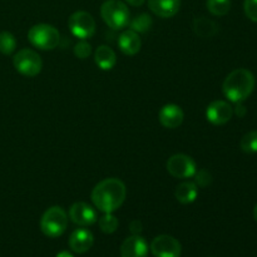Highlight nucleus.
I'll use <instances>...</instances> for the list:
<instances>
[{"label": "nucleus", "instance_id": "2eb2a0df", "mask_svg": "<svg viewBox=\"0 0 257 257\" xmlns=\"http://www.w3.org/2000/svg\"><path fill=\"white\" fill-rule=\"evenodd\" d=\"M118 47L120 52L125 55H136L141 50L142 40H141L138 33L133 32L132 29L124 30L118 38Z\"/></svg>", "mask_w": 257, "mask_h": 257}, {"label": "nucleus", "instance_id": "423d86ee", "mask_svg": "<svg viewBox=\"0 0 257 257\" xmlns=\"http://www.w3.org/2000/svg\"><path fill=\"white\" fill-rule=\"evenodd\" d=\"M14 68L24 77L33 78L42 72L43 62L40 55L33 49H22L13 58Z\"/></svg>", "mask_w": 257, "mask_h": 257}, {"label": "nucleus", "instance_id": "39448f33", "mask_svg": "<svg viewBox=\"0 0 257 257\" xmlns=\"http://www.w3.org/2000/svg\"><path fill=\"white\" fill-rule=\"evenodd\" d=\"M28 39L33 47L40 50H53L60 42V34L55 27L50 24L33 25L28 32Z\"/></svg>", "mask_w": 257, "mask_h": 257}, {"label": "nucleus", "instance_id": "ddd939ff", "mask_svg": "<svg viewBox=\"0 0 257 257\" xmlns=\"http://www.w3.org/2000/svg\"><path fill=\"white\" fill-rule=\"evenodd\" d=\"M148 245L140 235H133L125 238L120 246V256L122 257H147Z\"/></svg>", "mask_w": 257, "mask_h": 257}, {"label": "nucleus", "instance_id": "c756f323", "mask_svg": "<svg viewBox=\"0 0 257 257\" xmlns=\"http://www.w3.org/2000/svg\"><path fill=\"white\" fill-rule=\"evenodd\" d=\"M125 3H128L130 5H132V7H141V5L145 4L146 0H124Z\"/></svg>", "mask_w": 257, "mask_h": 257}, {"label": "nucleus", "instance_id": "1a4fd4ad", "mask_svg": "<svg viewBox=\"0 0 257 257\" xmlns=\"http://www.w3.org/2000/svg\"><path fill=\"white\" fill-rule=\"evenodd\" d=\"M151 251L155 257H181V243L170 235H160L153 238Z\"/></svg>", "mask_w": 257, "mask_h": 257}, {"label": "nucleus", "instance_id": "c85d7f7f", "mask_svg": "<svg viewBox=\"0 0 257 257\" xmlns=\"http://www.w3.org/2000/svg\"><path fill=\"white\" fill-rule=\"evenodd\" d=\"M131 231H132L133 235H138V233L142 231V225H141V222H138V221H133V222L131 223Z\"/></svg>", "mask_w": 257, "mask_h": 257}, {"label": "nucleus", "instance_id": "aec40b11", "mask_svg": "<svg viewBox=\"0 0 257 257\" xmlns=\"http://www.w3.org/2000/svg\"><path fill=\"white\" fill-rule=\"evenodd\" d=\"M152 18L148 14L143 13V14L137 15L133 20L130 22V28L133 32L138 33V34H145V33L150 32L151 28H152Z\"/></svg>", "mask_w": 257, "mask_h": 257}, {"label": "nucleus", "instance_id": "4468645a", "mask_svg": "<svg viewBox=\"0 0 257 257\" xmlns=\"http://www.w3.org/2000/svg\"><path fill=\"white\" fill-rule=\"evenodd\" d=\"M94 243L93 233L87 228H78L73 231L69 237V247L75 253H84L90 250Z\"/></svg>", "mask_w": 257, "mask_h": 257}, {"label": "nucleus", "instance_id": "a878e982", "mask_svg": "<svg viewBox=\"0 0 257 257\" xmlns=\"http://www.w3.org/2000/svg\"><path fill=\"white\" fill-rule=\"evenodd\" d=\"M92 54V47L85 40H80L74 47V55L79 59H87Z\"/></svg>", "mask_w": 257, "mask_h": 257}, {"label": "nucleus", "instance_id": "9d476101", "mask_svg": "<svg viewBox=\"0 0 257 257\" xmlns=\"http://www.w3.org/2000/svg\"><path fill=\"white\" fill-rule=\"evenodd\" d=\"M69 218L78 226H92L98 221L97 211L85 202H75L69 208Z\"/></svg>", "mask_w": 257, "mask_h": 257}, {"label": "nucleus", "instance_id": "412c9836", "mask_svg": "<svg viewBox=\"0 0 257 257\" xmlns=\"http://www.w3.org/2000/svg\"><path fill=\"white\" fill-rule=\"evenodd\" d=\"M17 49V39L9 32L0 33V53L4 55H10Z\"/></svg>", "mask_w": 257, "mask_h": 257}, {"label": "nucleus", "instance_id": "7ed1b4c3", "mask_svg": "<svg viewBox=\"0 0 257 257\" xmlns=\"http://www.w3.org/2000/svg\"><path fill=\"white\" fill-rule=\"evenodd\" d=\"M100 15L105 24L114 30H122L131 22L130 10L120 0H107L100 8Z\"/></svg>", "mask_w": 257, "mask_h": 257}, {"label": "nucleus", "instance_id": "f3484780", "mask_svg": "<svg viewBox=\"0 0 257 257\" xmlns=\"http://www.w3.org/2000/svg\"><path fill=\"white\" fill-rule=\"evenodd\" d=\"M94 62L102 70H110L117 64V55L108 45H100L94 52Z\"/></svg>", "mask_w": 257, "mask_h": 257}, {"label": "nucleus", "instance_id": "6e6552de", "mask_svg": "<svg viewBox=\"0 0 257 257\" xmlns=\"http://www.w3.org/2000/svg\"><path fill=\"white\" fill-rule=\"evenodd\" d=\"M166 167L172 177L180 178V180L192 178L197 172V165L193 158L183 153L171 156L166 163Z\"/></svg>", "mask_w": 257, "mask_h": 257}, {"label": "nucleus", "instance_id": "cd10ccee", "mask_svg": "<svg viewBox=\"0 0 257 257\" xmlns=\"http://www.w3.org/2000/svg\"><path fill=\"white\" fill-rule=\"evenodd\" d=\"M246 112H247V110H246V107L242 104V103H236V108L233 109V113H235L237 117L242 118L243 115L246 114Z\"/></svg>", "mask_w": 257, "mask_h": 257}, {"label": "nucleus", "instance_id": "0eeeda50", "mask_svg": "<svg viewBox=\"0 0 257 257\" xmlns=\"http://www.w3.org/2000/svg\"><path fill=\"white\" fill-rule=\"evenodd\" d=\"M68 28L74 37L80 40L92 38L95 33V20L89 13L75 12L68 19Z\"/></svg>", "mask_w": 257, "mask_h": 257}, {"label": "nucleus", "instance_id": "9b49d317", "mask_svg": "<svg viewBox=\"0 0 257 257\" xmlns=\"http://www.w3.org/2000/svg\"><path fill=\"white\" fill-rule=\"evenodd\" d=\"M233 108L225 100H215L206 109V118L215 125H223L232 118Z\"/></svg>", "mask_w": 257, "mask_h": 257}, {"label": "nucleus", "instance_id": "20e7f679", "mask_svg": "<svg viewBox=\"0 0 257 257\" xmlns=\"http://www.w3.org/2000/svg\"><path fill=\"white\" fill-rule=\"evenodd\" d=\"M68 227V215L60 206H53L43 213L40 230L48 237H59Z\"/></svg>", "mask_w": 257, "mask_h": 257}, {"label": "nucleus", "instance_id": "f8f14e48", "mask_svg": "<svg viewBox=\"0 0 257 257\" xmlns=\"http://www.w3.org/2000/svg\"><path fill=\"white\" fill-rule=\"evenodd\" d=\"M185 113L177 104H166L158 112V120L161 124L168 130H175L182 124Z\"/></svg>", "mask_w": 257, "mask_h": 257}, {"label": "nucleus", "instance_id": "393cba45", "mask_svg": "<svg viewBox=\"0 0 257 257\" xmlns=\"http://www.w3.org/2000/svg\"><path fill=\"white\" fill-rule=\"evenodd\" d=\"M193 177H195V183L197 185V187L205 188L212 183V175L206 170L197 171Z\"/></svg>", "mask_w": 257, "mask_h": 257}, {"label": "nucleus", "instance_id": "b1692460", "mask_svg": "<svg viewBox=\"0 0 257 257\" xmlns=\"http://www.w3.org/2000/svg\"><path fill=\"white\" fill-rule=\"evenodd\" d=\"M240 147L246 153H257V131H251L241 138Z\"/></svg>", "mask_w": 257, "mask_h": 257}, {"label": "nucleus", "instance_id": "5701e85b", "mask_svg": "<svg viewBox=\"0 0 257 257\" xmlns=\"http://www.w3.org/2000/svg\"><path fill=\"white\" fill-rule=\"evenodd\" d=\"M98 225H99L100 230L104 233H113L117 231L118 226H119V222H118V218L115 217L112 213H104V216L98 220Z\"/></svg>", "mask_w": 257, "mask_h": 257}, {"label": "nucleus", "instance_id": "4be33fe9", "mask_svg": "<svg viewBox=\"0 0 257 257\" xmlns=\"http://www.w3.org/2000/svg\"><path fill=\"white\" fill-rule=\"evenodd\" d=\"M208 12L216 17H223L231 9L230 0H207Z\"/></svg>", "mask_w": 257, "mask_h": 257}, {"label": "nucleus", "instance_id": "bb28decb", "mask_svg": "<svg viewBox=\"0 0 257 257\" xmlns=\"http://www.w3.org/2000/svg\"><path fill=\"white\" fill-rule=\"evenodd\" d=\"M243 9H245L246 17L257 23V0H245Z\"/></svg>", "mask_w": 257, "mask_h": 257}, {"label": "nucleus", "instance_id": "6ab92c4d", "mask_svg": "<svg viewBox=\"0 0 257 257\" xmlns=\"http://www.w3.org/2000/svg\"><path fill=\"white\" fill-rule=\"evenodd\" d=\"M193 30L201 38H212L217 34L218 25L208 18L200 17L193 20Z\"/></svg>", "mask_w": 257, "mask_h": 257}, {"label": "nucleus", "instance_id": "2f4dec72", "mask_svg": "<svg viewBox=\"0 0 257 257\" xmlns=\"http://www.w3.org/2000/svg\"><path fill=\"white\" fill-rule=\"evenodd\" d=\"M253 218L257 221V205L255 206V208H253Z\"/></svg>", "mask_w": 257, "mask_h": 257}, {"label": "nucleus", "instance_id": "dca6fc26", "mask_svg": "<svg viewBox=\"0 0 257 257\" xmlns=\"http://www.w3.org/2000/svg\"><path fill=\"white\" fill-rule=\"evenodd\" d=\"M151 12L160 18H172L181 8V0H148Z\"/></svg>", "mask_w": 257, "mask_h": 257}, {"label": "nucleus", "instance_id": "a211bd4d", "mask_svg": "<svg viewBox=\"0 0 257 257\" xmlns=\"http://www.w3.org/2000/svg\"><path fill=\"white\" fill-rule=\"evenodd\" d=\"M175 196L176 200L182 203V205H190V203L195 202L198 196L197 185L195 182H190V181L180 183L176 187Z\"/></svg>", "mask_w": 257, "mask_h": 257}, {"label": "nucleus", "instance_id": "f257e3e1", "mask_svg": "<svg viewBox=\"0 0 257 257\" xmlns=\"http://www.w3.org/2000/svg\"><path fill=\"white\" fill-rule=\"evenodd\" d=\"M90 197L98 211L103 213H113L124 203L127 188L119 178H105L95 185Z\"/></svg>", "mask_w": 257, "mask_h": 257}, {"label": "nucleus", "instance_id": "f03ea898", "mask_svg": "<svg viewBox=\"0 0 257 257\" xmlns=\"http://www.w3.org/2000/svg\"><path fill=\"white\" fill-rule=\"evenodd\" d=\"M255 77L250 70L240 68L226 77L222 84V92L230 102L242 103L255 89Z\"/></svg>", "mask_w": 257, "mask_h": 257}, {"label": "nucleus", "instance_id": "7c9ffc66", "mask_svg": "<svg viewBox=\"0 0 257 257\" xmlns=\"http://www.w3.org/2000/svg\"><path fill=\"white\" fill-rule=\"evenodd\" d=\"M57 257H74V256H73L70 252H68V251H62L60 253H58Z\"/></svg>", "mask_w": 257, "mask_h": 257}]
</instances>
